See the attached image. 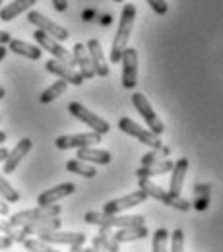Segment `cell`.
Listing matches in <instances>:
<instances>
[{
    "mask_svg": "<svg viewBox=\"0 0 223 252\" xmlns=\"http://www.w3.org/2000/svg\"><path fill=\"white\" fill-rule=\"evenodd\" d=\"M134 20H136V6L128 2L121 12V22H119L117 33H115L113 43H111V63L113 64L121 63L123 53L127 51L130 35H132V28H134Z\"/></svg>",
    "mask_w": 223,
    "mask_h": 252,
    "instance_id": "obj_1",
    "label": "cell"
},
{
    "mask_svg": "<svg viewBox=\"0 0 223 252\" xmlns=\"http://www.w3.org/2000/svg\"><path fill=\"white\" fill-rule=\"evenodd\" d=\"M84 220L90 225L99 227H111V229H128V227H140L146 225L144 216H113V214H103V212H88Z\"/></svg>",
    "mask_w": 223,
    "mask_h": 252,
    "instance_id": "obj_2",
    "label": "cell"
},
{
    "mask_svg": "<svg viewBox=\"0 0 223 252\" xmlns=\"http://www.w3.org/2000/svg\"><path fill=\"white\" fill-rule=\"evenodd\" d=\"M140 190H144V192L148 194V198L152 196V198L159 200L161 204L171 206V208H175V210H179V212H189V210L192 208V204L189 202V200H185L183 196H175V194H171L169 190L158 187V185L152 183L150 179H140Z\"/></svg>",
    "mask_w": 223,
    "mask_h": 252,
    "instance_id": "obj_3",
    "label": "cell"
},
{
    "mask_svg": "<svg viewBox=\"0 0 223 252\" xmlns=\"http://www.w3.org/2000/svg\"><path fill=\"white\" fill-rule=\"evenodd\" d=\"M68 111H70L72 117H76L78 121H82L86 126H90L92 132H97V134H101V136L109 134V130H111L109 123H107L105 119H101L99 115H96L94 111H90L88 107H84L82 103L72 101V103L68 105Z\"/></svg>",
    "mask_w": 223,
    "mask_h": 252,
    "instance_id": "obj_4",
    "label": "cell"
},
{
    "mask_svg": "<svg viewBox=\"0 0 223 252\" xmlns=\"http://www.w3.org/2000/svg\"><path fill=\"white\" fill-rule=\"evenodd\" d=\"M119 128H121L125 134L132 136V138H136L138 142H142V144L150 146L152 150H158V148L163 146L161 136L154 134L152 130H148V128H144V126H140L138 123H134L132 119H128V117H123V119L119 121Z\"/></svg>",
    "mask_w": 223,
    "mask_h": 252,
    "instance_id": "obj_5",
    "label": "cell"
},
{
    "mask_svg": "<svg viewBox=\"0 0 223 252\" xmlns=\"http://www.w3.org/2000/svg\"><path fill=\"white\" fill-rule=\"evenodd\" d=\"M33 39H35V43L39 45V49L49 51V53L55 57V61H59V63H63V64H68V66H74L72 53H68V51L64 49L63 45H61V41L53 39L51 35H47V33L41 32V30H35Z\"/></svg>",
    "mask_w": 223,
    "mask_h": 252,
    "instance_id": "obj_6",
    "label": "cell"
},
{
    "mask_svg": "<svg viewBox=\"0 0 223 252\" xmlns=\"http://www.w3.org/2000/svg\"><path fill=\"white\" fill-rule=\"evenodd\" d=\"M132 105H134V107H136V111L142 115V119L146 121V125L150 126V130H152L154 134L161 136V134L165 132L163 121L156 115V111H154V107H152V103L148 101V97H146V95L134 94L132 95Z\"/></svg>",
    "mask_w": 223,
    "mask_h": 252,
    "instance_id": "obj_7",
    "label": "cell"
},
{
    "mask_svg": "<svg viewBox=\"0 0 223 252\" xmlns=\"http://www.w3.org/2000/svg\"><path fill=\"white\" fill-rule=\"evenodd\" d=\"M61 206L57 204H51V206H37V208H32V210H24V212H18L14 216H10L8 223L12 225H26L30 221L35 220H47V218H59L61 216Z\"/></svg>",
    "mask_w": 223,
    "mask_h": 252,
    "instance_id": "obj_8",
    "label": "cell"
},
{
    "mask_svg": "<svg viewBox=\"0 0 223 252\" xmlns=\"http://www.w3.org/2000/svg\"><path fill=\"white\" fill-rule=\"evenodd\" d=\"M28 20H30V24H33L37 30L45 32L47 35H51L53 39H57V41H66V39L70 37V33H68L66 28H63L61 24H57V22H53V20H49L45 14H41V12H37V10H32V12L28 14Z\"/></svg>",
    "mask_w": 223,
    "mask_h": 252,
    "instance_id": "obj_9",
    "label": "cell"
},
{
    "mask_svg": "<svg viewBox=\"0 0 223 252\" xmlns=\"http://www.w3.org/2000/svg\"><path fill=\"white\" fill-rule=\"evenodd\" d=\"M101 142V134L97 132H82V134H64L57 138V148L59 150H78L86 146H96Z\"/></svg>",
    "mask_w": 223,
    "mask_h": 252,
    "instance_id": "obj_10",
    "label": "cell"
},
{
    "mask_svg": "<svg viewBox=\"0 0 223 252\" xmlns=\"http://www.w3.org/2000/svg\"><path fill=\"white\" fill-rule=\"evenodd\" d=\"M148 200V194L144 190H136V192H130L128 196L123 198H117V200H109L105 206H103V214H121V212H127L130 208H136L140 204H144Z\"/></svg>",
    "mask_w": 223,
    "mask_h": 252,
    "instance_id": "obj_11",
    "label": "cell"
},
{
    "mask_svg": "<svg viewBox=\"0 0 223 252\" xmlns=\"http://www.w3.org/2000/svg\"><path fill=\"white\" fill-rule=\"evenodd\" d=\"M121 63H123V86L127 90H134L138 84V51L127 47Z\"/></svg>",
    "mask_w": 223,
    "mask_h": 252,
    "instance_id": "obj_12",
    "label": "cell"
},
{
    "mask_svg": "<svg viewBox=\"0 0 223 252\" xmlns=\"http://www.w3.org/2000/svg\"><path fill=\"white\" fill-rule=\"evenodd\" d=\"M37 237L43 241V243H49V245H84L86 243V235L84 233H63V231H41L37 233Z\"/></svg>",
    "mask_w": 223,
    "mask_h": 252,
    "instance_id": "obj_13",
    "label": "cell"
},
{
    "mask_svg": "<svg viewBox=\"0 0 223 252\" xmlns=\"http://www.w3.org/2000/svg\"><path fill=\"white\" fill-rule=\"evenodd\" d=\"M32 146H33V142L30 140V138H22V140L14 146V150H10V152H8L6 159L2 161V163H4V171H2V173H4V175L14 173V171H16V167L20 165V161L32 152Z\"/></svg>",
    "mask_w": 223,
    "mask_h": 252,
    "instance_id": "obj_14",
    "label": "cell"
},
{
    "mask_svg": "<svg viewBox=\"0 0 223 252\" xmlns=\"http://www.w3.org/2000/svg\"><path fill=\"white\" fill-rule=\"evenodd\" d=\"M45 68H47V72L63 78V80H66L72 86H82L84 84V76L78 70H74V66H68V64H63L53 59V61H49V63L45 64Z\"/></svg>",
    "mask_w": 223,
    "mask_h": 252,
    "instance_id": "obj_15",
    "label": "cell"
},
{
    "mask_svg": "<svg viewBox=\"0 0 223 252\" xmlns=\"http://www.w3.org/2000/svg\"><path fill=\"white\" fill-rule=\"evenodd\" d=\"M189 169H191V163H189V159L187 158H181L177 163H173V169H171V181H169V192H171V194L181 196Z\"/></svg>",
    "mask_w": 223,
    "mask_h": 252,
    "instance_id": "obj_16",
    "label": "cell"
},
{
    "mask_svg": "<svg viewBox=\"0 0 223 252\" xmlns=\"http://www.w3.org/2000/svg\"><path fill=\"white\" fill-rule=\"evenodd\" d=\"M88 55H90V61H92V66L96 70V76H109V64H107V59L103 55V49H101V43L97 39H90L88 45Z\"/></svg>",
    "mask_w": 223,
    "mask_h": 252,
    "instance_id": "obj_17",
    "label": "cell"
},
{
    "mask_svg": "<svg viewBox=\"0 0 223 252\" xmlns=\"http://www.w3.org/2000/svg\"><path fill=\"white\" fill-rule=\"evenodd\" d=\"M72 59H74V66L80 68V74L84 76V80L96 78V70H94V66H92V61H90V55H88L86 45L76 43L74 49H72Z\"/></svg>",
    "mask_w": 223,
    "mask_h": 252,
    "instance_id": "obj_18",
    "label": "cell"
},
{
    "mask_svg": "<svg viewBox=\"0 0 223 252\" xmlns=\"http://www.w3.org/2000/svg\"><path fill=\"white\" fill-rule=\"evenodd\" d=\"M74 190H76V185H74V183H63V185H59V187H55V189L45 190L43 194H39L37 204H39V206H51V204H57L59 200H63V198H66V196H70Z\"/></svg>",
    "mask_w": 223,
    "mask_h": 252,
    "instance_id": "obj_19",
    "label": "cell"
},
{
    "mask_svg": "<svg viewBox=\"0 0 223 252\" xmlns=\"http://www.w3.org/2000/svg\"><path fill=\"white\" fill-rule=\"evenodd\" d=\"M76 158L86 163H96V165H109L113 161V156L107 150H97L94 146H86V148H78V156Z\"/></svg>",
    "mask_w": 223,
    "mask_h": 252,
    "instance_id": "obj_20",
    "label": "cell"
},
{
    "mask_svg": "<svg viewBox=\"0 0 223 252\" xmlns=\"http://www.w3.org/2000/svg\"><path fill=\"white\" fill-rule=\"evenodd\" d=\"M173 163H175V161L165 158V159H161V161H156V163H150V165H142V167L136 171V175H138V179L161 177V175H165V173H171Z\"/></svg>",
    "mask_w": 223,
    "mask_h": 252,
    "instance_id": "obj_21",
    "label": "cell"
},
{
    "mask_svg": "<svg viewBox=\"0 0 223 252\" xmlns=\"http://www.w3.org/2000/svg\"><path fill=\"white\" fill-rule=\"evenodd\" d=\"M8 51H12L16 55H22V57H26L30 61H39L41 55H43V49H39L37 45H32V43H26L22 39H10Z\"/></svg>",
    "mask_w": 223,
    "mask_h": 252,
    "instance_id": "obj_22",
    "label": "cell"
},
{
    "mask_svg": "<svg viewBox=\"0 0 223 252\" xmlns=\"http://www.w3.org/2000/svg\"><path fill=\"white\" fill-rule=\"evenodd\" d=\"M37 0H14L6 6L0 8V20L2 22H12L14 18H18L22 12H28L30 8L35 6Z\"/></svg>",
    "mask_w": 223,
    "mask_h": 252,
    "instance_id": "obj_23",
    "label": "cell"
},
{
    "mask_svg": "<svg viewBox=\"0 0 223 252\" xmlns=\"http://www.w3.org/2000/svg\"><path fill=\"white\" fill-rule=\"evenodd\" d=\"M113 241H117L119 245L121 243H130V241H140V239H146L148 237V229L146 225H140V227H128V229H117L115 233H111Z\"/></svg>",
    "mask_w": 223,
    "mask_h": 252,
    "instance_id": "obj_24",
    "label": "cell"
},
{
    "mask_svg": "<svg viewBox=\"0 0 223 252\" xmlns=\"http://www.w3.org/2000/svg\"><path fill=\"white\" fill-rule=\"evenodd\" d=\"M61 225H63V221L59 220V218H47V220H35V221H30V223H26V225H20L28 235H37V233H41V231H57V229H61Z\"/></svg>",
    "mask_w": 223,
    "mask_h": 252,
    "instance_id": "obj_25",
    "label": "cell"
},
{
    "mask_svg": "<svg viewBox=\"0 0 223 252\" xmlns=\"http://www.w3.org/2000/svg\"><path fill=\"white\" fill-rule=\"evenodd\" d=\"M111 233H113L111 227H99V235L94 239L92 247H101V249H105L107 252H119V243L113 241Z\"/></svg>",
    "mask_w": 223,
    "mask_h": 252,
    "instance_id": "obj_26",
    "label": "cell"
},
{
    "mask_svg": "<svg viewBox=\"0 0 223 252\" xmlns=\"http://www.w3.org/2000/svg\"><path fill=\"white\" fill-rule=\"evenodd\" d=\"M66 169H68V173H74V175H80V177H86V179H94L97 175V169L94 165H90L86 161H80V159H70L66 163Z\"/></svg>",
    "mask_w": 223,
    "mask_h": 252,
    "instance_id": "obj_27",
    "label": "cell"
},
{
    "mask_svg": "<svg viewBox=\"0 0 223 252\" xmlns=\"http://www.w3.org/2000/svg\"><path fill=\"white\" fill-rule=\"evenodd\" d=\"M0 233L6 235L8 239H12L14 243H24L28 239V233L20 225H12L8 221H0Z\"/></svg>",
    "mask_w": 223,
    "mask_h": 252,
    "instance_id": "obj_28",
    "label": "cell"
},
{
    "mask_svg": "<svg viewBox=\"0 0 223 252\" xmlns=\"http://www.w3.org/2000/svg\"><path fill=\"white\" fill-rule=\"evenodd\" d=\"M66 88H68V82H66V80H57L53 86H49V88L41 94V97H39V99H41V103H45V105H47V103L55 101L57 97H61V95L66 92Z\"/></svg>",
    "mask_w": 223,
    "mask_h": 252,
    "instance_id": "obj_29",
    "label": "cell"
},
{
    "mask_svg": "<svg viewBox=\"0 0 223 252\" xmlns=\"http://www.w3.org/2000/svg\"><path fill=\"white\" fill-rule=\"evenodd\" d=\"M192 206H194L196 210H200V212L210 206V187H208V185H196Z\"/></svg>",
    "mask_w": 223,
    "mask_h": 252,
    "instance_id": "obj_30",
    "label": "cell"
},
{
    "mask_svg": "<svg viewBox=\"0 0 223 252\" xmlns=\"http://www.w3.org/2000/svg\"><path fill=\"white\" fill-rule=\"evenodd\" d=\"M0 196L6 200V202H20V192L14 189L6 179H4V173L0 171Z\"/></svg>",
    "mask_w": 223,
    "mask_h": 252,
    "instance_id": "obj_31",
    "label": "cell"
},
{
    "mask_svg": "<svg viewBox=\"0 0 223 252\" xmlns=\"http://www.w3.org/2000/svg\"><path fill=\"white\" fill-rule=\"evenodd\" d=\"M22 245L32 252H61V251H55V249H53V245L43 243L41 239H26Z\"/></svg>",
    "mask_w": 223,
    "mask_h": 252,
    "instance_id": "obj_32",
    "label": "cell"
},
{
    "mask_svg": "<svg viewBox=\"0 0 223 252\" xmlns=\"http://www.w3.org/2000/svg\"><path fill=\"white\" fill-rule=\"evenodd\" d=\"M169 148H165V146H161L158 150H152V152H148V154H144L142 156V165H150V163H156V161H161V159L169 158Z\"/></svg>",
    "mask_w": 223,
    "mask_h": 252,
    "instance_id": "obj_33",
    "label": "cell"
},
{
    "mask_svg": "<svg viewBox=\"0 0 223 252\" xmlns=\"http://www.w3.org/2000/svg\"><path fill=\"white\" fill-rule=\"evenodd\" d=\"M167 239H169V231L167 229H158L154 233V252H167Z\"/></svg>",
    "mask_w": 223,
    "mask_h": 252,
    "instance_id": "obj_34",
    "label": "cell"
},
{
    "mask_svg": "<svg viewBox=\"0 0 223 252\" xmlns=\"http://www.w3.org/2000/svg\"><path fill=\"white\" fill-rule=\"evenodd\" d=\"M167 252H185V233H183V229H175L171 233V251Z\"/></svg>",
    "mask_w": 223,
    "mask_h": 252,
    "instance_id": "obj_35",
    "label": "cell"
},
{
    "mask_svg": "<svg viewBox=\"0 0 223 252\" xmlns=\"http://www.w3.org/2000/svg\"><path fill=\"white\" fill-rule=\"evenodd\" d=\"M150 6H152V10L156 12V14H159V16H165L167 12H169V4L165 2V0H146Z\"/></svg>",
    "mask_w": 223,
    "mask_h": 252,
    "instance_id": "obj_36",
    "label": "cell"
},
{
    "mask_svg": "<svg viewBox=\"0 0 223 252\" xmlns=\"http://www.w3.org/2000/svg\"><path fill=\"white\" fill-rule=\"evenodd\" d=\"M51 2L57 12H66V8H68V0H51Z\"/></svg>",
    "mask_w": 223,
    "mask_h": 252,
    "instance_id": "obj_37",
    "label": "cell"
},
{
    "mask_svg": "<svg viewBox=\"0 0 223 252\" xmlns=\"http://www.w3.org/2000/svg\"><path fill=\"white\" fill-rule=\"evenodd\" d=\"M10 39H12L10 32H0V45H8Z\"/></svg>",
    "mask_w": 223,
    "mask_h": 252,
    "instance_id": "obj_38",
    "label": "cell"
},
{
    "mask_svg": "<svg viewBox=\"0 0 223 252\" xmlns=\"http://www.w3.org/2000/svg\"><path fill=\"white\" fill-rule=\"evenodd\" d=\"M6 156H8V150H6V148H2V146H0V163H2V161H4V159H6Z\"/></svg>",
    "mask_w": 223,
    "mask_h": 252,
    "instance_id": "obj_39",
    "label": "cell"
},
{
    "mask_svg": "<svg viewBox=\"0 0 223 252\" xmlns=\"http://www.w3.org/2000/svg\"><path fill=\"white\" fill-rule=\"evenodd\" d=\"M82 249H84V245H72L70 252H82Z\"/></svg>",
    "mask_w": 223,
    "mask_h": 252,
    "instance_id": "obj_40",
    "label": "cell"
},
{
    "mask_svg": "<svg viewBox=\"0 0 223 252\" xmlns=\"http://www.w3.org/2000/svg\"><path fill=\"white\" fill-rule=\"evenodd\" d=\"M6 53H8V49H6V45H0V61L6 57Z\"/></svg>",
    "mask_w": 223,
    "mask_h": 252,
    "instance_id": "obj_41",
    "label": "cell"
},
{
    "mask_svg": "<svg viewBox=\"0 0 223 252\" xmlns=\"http://www.w3.org/2000/svg\"><path fill=\"white\" fill-rule=\"evenodd\" d=\"M6 138H8V136H6V132H2V130H0V146L6 142Z\"/></svg>",
    "mask_w": 223,
    "mask_h": 252,
    "instance_id": "obj_42",
    "label": "cell"
},
{
    "mask_svg": "<svg viewBox=\"0 0 223 252\" xmlns=\"http://www.w3.org/2000/svg\"><path fill=\"white\" fill-rule=\"evenodd\" d=\"M92 252H107L105 249H101V247H92Z\"/></svg>",
    "mask_w": 223,
    "mask_h": 252,
    "instance_id": "obj_43",
    "label": "cell"
},
{
    "mask_svg": "<svg viewBox=\"0 0 223 252\" xmlns=\"http://www.w3.org/2000/svg\"><path fill=\"white\" fill-rule=\"evenodd\" d=\"M4 95H6V92H4V88L0 86V99H4Z\"/></svg>",
    "mask_w": 223,
    "mask_h": 252,
    "instance_id": "obj_44",
    "label": "cell"
},
{
    "mask_svg": "<svg viewBox=\"0 0 223 252\" xmlns=\"http://www.w3.org/2000/svg\"><path fill=\"white\" fill-rule=\"evenodd\" d=\"M82 252H92V249H82Z\"/></svg>",
    "mask_w": 223,
    "mask_h": 252,
    "instance_id": "obj_45",
    "label": "cell"
},
{
    "mask_svg": "<svg viewBox=\"0 0 223 252\" xmlns=\"http://www.w3.org/2000/svg\"><path fill=\"white\" fill-rule=\"evenodd\" d=\"M113 2H125V0H113Z\"/></svg>",
    "mask_w": 223,
    "mask_h": 252,
    "instance_id": "obj_46",
    "label": "cell"
},
{
    "mask_svg": "<svg viewBox=\"0 0 223 252\" xmlns=\"http://www.w3.org/2000/svg\"><path fill=\"white\" fill-rule=\"evenodd\" d=\"M2 2H4V0H0V8H2Z\"/></svg>",
    "mask_w": 223,
    "mask_h": 252,
    "instance_id": "obj_47",
    "label": "cell"
}]
</instances>
